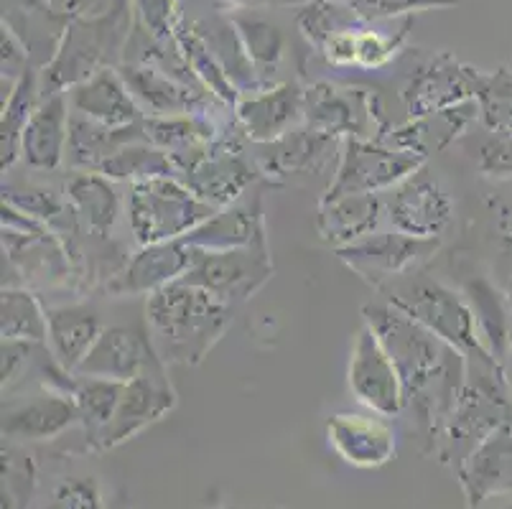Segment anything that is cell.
Instances as JSON below:
<instances>
[{
    "mask_svg": "<svg viewBox=\"0 0 512 509\" xmlns=\"http://www.w3.org/2000/svg\"><path fill=\"white\" fill-rule=\"evenodd\" d=\"M472 125H479L477 100L464 102V105L451 107V110L444 112H434V115H426V118L406 120V123L390 128L380 140L398 148V151L416 153V156L428 161L431 153H441L454 146V143H462V138H467Z\"/></svg>",
    "mask_w": 512,
    "mask_h": 509,
    "instance_id": "28",
    "label": "cell"
},
{
    "mask_svg": "<svg viewBox=\"0 0 512 509\" xmlns=\"http://www.w3.org/2000/svg\"><path fill=\"white\" fill-rule=\"evenodd\" d=\"M74 112L113 130L141 125L146 112L128 90L118 67H105L67 92Z\"/></svg>",
    "mask_w": 512,
    "mask_h": 509,
    "instance_id": "24",
    "label": "cell"
},
{
    "mask_svg": "<svg viewBox=\"0 0 512 509\" xmlns=\"http://www.w3.org/2000/svg\"><path fill=\"white\" fill-rule=\"evenodd\" d=\"M197 252L184 240L158 242L138 247L123 263V268L107 280V293L113 296H151L161 288L184 280L192 270Z\"/></svg>",
    "mask_w": 512,
    "mask_h": 509,
    "instance_id": "21",
    "label": "cell"
},
{
    "mask_svg": "<svg viewBox=\"0 0 512 509\" xmlns=\"http://www.w3.org/2000/svg\"><path fill=\"white\" fill-rule=\"evenodd\" d=\"M130 31H133L130 0H115V6L107 11L69 23L57 46V54L51 56L44 69H39L41 95L69 92L100 69L120 67Z\"/></svg>",
    "mask_w": 512,
    "mask_h": 509,
    "instance_id": "3",
    "label": "cell"
},
{
    "mask_svg": "<svg viewBox=\"0 0 512 509\" xmlns=\"http://www.w3.org/2000/svg\"><path fill=\"white\" fill-rule=\"evenodd\" d=\"M72 105L67 92L41 97L21 138V163L31 171H59L67 163Z\"/></svg>",
    "mask_w": 512,
    "mask_h": 509,
    "instance_id": "27",
    "label": "cell"
},
{
    "mask_svg": "<svg viewBox=\"0 0 512 509\" xmlns=\"http://www.w3.org/2000/svg\"><path fill=\"white\" fill-rule=\"evenodd\" d=\"M423 163L426 158L398 151L383 140L344 138L334 174L319 202L347 194H388Z\"/></svg>",
    "mask_w": 512,
    "mask_h": 509,
    "instance_id": "7",
    "label": "cell"
},
{
    "mask_svg": "<svg viewBox=\"0 0 512 509\" xmlns=\"http://www.w3.org/2000/svg\"><path fill=\"white\" fill-rule=\"evenodd\" d=\"M347 387L355 403L370 413L383 418H400L406 413V387L398 367L367 324L357 329L349 349Z\"/></svg>",
    "mask_w": 512,
    "mask_h": 509,
    "instance_id": "10",
    "label": "cell"
},
{
    "mask_svg": "<svg viewBox=\"0 0 512 509\" xmlns=\"http://www.w3.org/2000/svg\"><path fill=\"white\" fill-rule=\"evenodd\" d=\"M220 509H240V507H220Z\"/></svg>",
    "mask_w": 512,
    "mask_h": 509,
    "instance_id": "51",
    "label": "cell"
},
{
    "mask_svg": "<svg viewBox=\"0 0 512 509\" xmlns=\"http://www.w3.org/2000/svg\"><path fill=\"white\" fill-rule=\"evenodd\" d=\"M41 97L44 95H41L39 67H31L18 79L16 87L3 97V105H0V168H3V174L13 171V166L21 161L23 130L39 107Z\"/></svg>",
    "mask_w": 512,
    "mask_h": 509,
    "instance_id": "34",
    "label": "cell"
},
{
    "mask_svg": "<svg viewBox=\"0 0 512 509\" xmlns=\"http://www.w3.org/2000/svg\"><path fill=\"white\" fill-rule=\"evenodd\" d=\"M100 174L107 176V179H113L115 184H120V181H123V184H141V181L164 179V176H176V179H181L174 161L169 158V153L151 146L146 140H133V143L120 148V151L100 168Z\"/></svg>",
    "mask_w": 512,
    "mask_h": 509,
    "instance_id": "39",
    "label": "cell"
},
{
    "mask_svg": "<svg viewBox=\"0 0 512 509\" xmlns=\"http://www.w3.org/2000/svg\"><path fill=\"white\" fill-rule=\"evenodd\" d=\"M128 90L146 115H199V118H217V110H232L225 102L209 95L204 87L181 82L151 64H120Z\"/></svg>",
    "mask_w": 512,
    "mask_h": 509,
    "instance_id": "17",
    "label": "cell"
},
{
    "mask_svg": "<svg viewBox=\"0 0 512 509\" xmlns=\"http://www.w3.org/2000/svg\"><path fill=\"white\" fill-rule=\"evenodd\" d=\"M64 199L79 227L102 240L110 237L123 209L115 181L97 171H69L64 181Z\"/></svg>",
    "mask_w": 512,
    "mask_h": 509,
    "instance_id": "30",
    "label": "cell"
},
{
    "mask_svg": "<svg viewBox=\"0 0 512 509\" xmlns=\"http://www.w3.org/2000/svg\"><path fill=\"white\" fill-rule=\"evenodd\" d=\"M385 219L383 194H347L319 202L316 232L329 247L339 250L380 230Z\"/></svg>",
    "mask_w": 512,
    "mask_h": 509,
    "instance_id": "29",
    "label": "cell"
},
{
    "mask_svg": "<svg viewBox=\"0 0 512 509\" xmlns=\"http://www.w3.org/2000/svg\"><path fill=\"white\" fill-rule=\"evenodd\" d=\"M176 403L179 398H176L171 380L166 377V364H158L146 375L125 382L118 408H115L110 423L95 438L92 451H113V448L123 446L125 441L151 428L153 423L164 420L176 408Z\"/></svg>",
    "mask_w": 512,
    "mask_h": 509,
    "instance_id": "14",
    "label": "cell"
},
{
    "mask_svg": "<svg viewBox=\"0 0 512 509\" xmlns=\"http://www.w3.org/2000/svg\"><path fill=\"white\" fill-rule=\"evenodd\" d=\"M79 428V408L72 392L57 385H39L21 398L3 400L0 431L8 443L59 441Z\"/></svg>",
    "mask_w": 512,
    "mask_h": 509,
    "instance_id": "13",
    "label": "cell"
},
{
    "mask_svg": "<svg viewBox=\"0 0 512 509\" xmlns=\"http://www.w3.org/2000/svg\"><path fill=\"white\" fill-rule=\"evenodd\" d=\"M164 364L158 359L146 329L136 326H105L95 347L79 364L74 375L102 377V380L130 382L146 375L148 370Z\"/></svg>",
    "mask_w": 512,
    "mask_h": 509,
    "instance_id": "22",
    "label": "cell"
},
{
    "mask_svg": "<svg viewBox=\"0 0 512 509\" xmlns=\"http://www.w3.org/2000/svg\"><path fill=\"white\" fill-rule=\"evenodd\" d=\"M227 18L240 36L245 54L253 64L263 87L278 84V72L288 54V36L276 18L265 16L258 8H232Z\"/></svg>",
    "mask_w": 512,
    "mask_h": 509,
    "instance_id": "31",
    "label": "cell"
},
{
    "mask_svg": "<svg viewBox=\"0 0 512 509\" xmlns=\"http://www.w3.org/2000/svg\"><path fill=\"white\" fill-rule=\"evenodd\" d=\"M304 102L306 87L299 82H278L242 95L232 112L240 133L255 146H265L304 125Z\"/></svg>",
    "mask_w": 512,
    "mask_h": 509,
    "instance_id": "19",
    "label": "cell"
},
{
    "mask_svg": "<svg viewBox=\"0 0 512 509\" xmlns=\"http://www.w3.org/2000/svg\"><path fill=\"white\" fill-rule=\"evenodd\" d=\"M0 336L6 342L46 344L49 308H44L39 296L29 288H3V296H0Z\"/></svg>",
    "mask_w": 512,
    "mask_h": 509,
    "instance_id": "36",
    "label": "cell"
},
{
    "mask_svg": "<svg viewBox=\"0 0 512 509\" xmlns=\"http://www.w3.org/2000/svg\"><path fill=\"white\" fill-rule=\"evenodd\" d=\"M479 509H512V499H507V502H505V497L490 499V502L482 504V507H479Z\"/></svg>",
    "mask_w": 512,
    "mask_h": 509,
    "instance_id": "50",
    "label": "cell"
},
{
    "mask_svg": "<svg viewBox=\"0 0 512 509\" xmlns=\"http://www.w3.org/2000/svg\"><path fill=\"white\" fill-rule=\"evenodd\" d=\"M176 46L184 54L186 64L192 67L194 77L202 84L209 95H214L220 102H225L227 107H235L240 100V92L235 90L232 79L227 77V72L222 69V64L217 62V56L209 51V46L204 44L202 36L197 34V28L192 26V21H184L181 18L179 26H176Z\"/></svg>",
    "mask_w": 512,
    "mask_h": 509,
    "instance_id": "38",
    "label": "cell"
},
{
    "mask_svg": "<svg viewBox=\"0 0 512 509\" xmlns=\"http://www.w3.org/2000/svg\"><path fill=\"white\" fill-rule=\"evenodd\" d=\"M184 242L197 252H225L253 247L268 242L265 214L260 194L242 196L240 202L222 207L204 219L197 230L184 237Z\"/></svg>",
    "mask_w": 512,
    "mask_h": 509,
    "instance_id": "25",
    "label": "cell"
},
{
    "mask_svg": "<svg viewBox=\"0 0 512 509\" xmlns=\"http://www.w3.org/2000/svg\"><path fill=\"white\" fill-rule=\"evenodd\" d=\"M327 443L334 454L355 469H380L390 464L398 451V436L390 426V418L375 413H344L329 415L324 423Z\"/></svg>",
    "mask_w": 512,
    "mask_h": 509,
    "instance_id": "20",
    "label": "cell"
},
{
    "mask_svg": "<svg viewBox=\"0 0 512 509\" xmlns=\"http://www.w3.org/2000/svg\"><path fill=\"white\" fill-rule=\"evenodd\" d=\"M482 77V69L456 59L449 51L418 54L413 69L406 74V82L398 90V100L406 112V120L426 118L434 112L474 102Z\"/></svg>",
    "mask_w": 512,
    "mask_h": 509,
    "instance_id": "8",
    "label": "cell"
},
{
    "mask_svg": "<svg viewBox=\"0 0 512 509\" xmlns=\"http://www.w3.org/2000/svg\"><path fill=\"white\" fill-rule=\"evenodd\" d=\"M385 219L403 235L441 240L454 224L456 204L439 176L423 163L408 179L383 194Z\"/></svg>",
    "mask_w": 512,
    "mask_h": 509,
    "instance_id": "9",
    "label": "cell"
},
{
    "mask_svg": "<svg viewBox=\"0 0 512 509\" xmlns=\"http://www.w3.org/2000/svg\"><path fill=\"white\" fill-rule=\"evenodd\" d=\"M462 146L484 179H512V133H490L479 128V133L462 138Z\"/></svg>",
    "mask_w": 512,
    "mask_h": 509,
    "instance_id": "43",
    "label": "cell"
},
{
    "mask_svg": "<svg viewBox=\"0 0 512 509\" xmlns=\"http://www.w3.org/2000/svg\"><path fill=\"white\" fill-rule=\"evenodd\" d=\"M304 125L332 138H377L375 92L314 82L306 87Z\"/></svg>",
    "mask_w": 512,
    "mask_h": 509,
    "instance_id": "16",
    "label": "cell"
},
{
    "mask_svg": "<svg viewBox=\"0 0 512 509\" xmlns=\"http://www.w3.org/2000/svg\"><path fill=\"white\" fill-rule=\"evenodd\" d=\"M125 204L130 235L138 247L184 240L204 219L217 212L176 176L130 184Z\"/></svg>",
    "mask_w": 512,
    "mask_h": 509,
    "instance_id": "6",
    "label": "cell"
},
{
    "mask_svg": "<svg viewBox=\"0 0 512 509\" xmlns=\"http://www.w3.org/2000/svg\"><path fill=\"white\" fill-rule=\"evenodd\" d=\"M479 128L490 133H512V69L484 72L477 92Z\"/></svg>",
    "mask_w": 512,
    "mask_h": 509,
    "instance_id": "41",
    "label": "cell"
},
{
    "mask_svg": "<svg viewBox=\"0 0 512 509\" xmlns=\"http://www.w3.org/2000/svg\"><path fill=\"white\" fill-rule=\"evenodd\" d=\"M235 306L204 288L176 280L146 298V331L158 359L197 367L232 326Z\"/></svg>",
    "mask_w": 512,
    "mask_h": 509,
    "instance_id": "2",
    "label": "cell"
},
{
    "mask_svg": "<svg viewBox=\"0 0 512 509\" xmlns=\"http://www.w3.org/2000/svg\"><path fill=\"white\" fill-rule=\"evenodd\" d=\"M439 247L441 240H421V237L403 235L398 230H377L334 252L352 273L380 291L393 280L421 270L423 263H428L439 252Z\"/></svg>",
    "mask_w": 512,
    "mask_h": 509,
    "instance_id": "12",
    "label": "cell"
},
{
    "mask_svg": "<svg viewBox=\"0 0 512 509\" xmlns=\"http://www.w3.org/2000/svg\"><path fill=\"white\" fill-rule=\"evenodd\" d=\"M490 227L497 245L512 255V202H507V199H492Z\"/></svg>",
    "mask_w": 512,
    "mask_h": 509,
    "instance_id": "48",
    "label": "cell"
},
{
    "mask_svg": "<svg viewBox=\"0 0 512 509\" xmlns=\"http://www.w3.org/2000/svg\"><path fill=\"white\" fill-rule=\"evenodd\" d=\"M388 303L428 329L467 359H495L482 344L477 321L462 291L426 270H413L380 288Z\"/></svg>",
    "mask_w": 512,
    "mask_h": 509,
    "instance_id": "5",
    "label": "cell"
},
{
    "mask_svg": "<svg viewBox=\"0 0 512 509\" xmlns=\"http://www.w3.org/2000/svg\"><path fill=\"white\" fill-rule=\"evenodd\" d=\"M258 179L263 176H260L255 158L250 161L242 153L237 135H227V138L214 140L181 181L209 207L222 209L240 202L242 196H248Z\"/></svg>",
    "mask_w": 512,
    "mask_h": 509,
    "instance_id": "15",
    "label": "cell"
},
{
    "mask_svg": "<svg viewBox=\"0 0 512 509\" xmlns=\"http://www.w3.org/2000/svg\"><path fill=\"white\" fill-rule=\"evenodd\" d=\"M459 291L467 298L487 352L505 367L512 352V298L482 270H464Z\"/></svg>",
    "mask_w": 512,
    "mask_h": 509,
    "instance_id": "26",
    "label": "cell"
},
{
    "mask_svg": "<svg viewBox=\"0 0 512 509\" xmlns=\"http://www.w3.org/2000/svg\"><path fill=\"white\" fill-rule=\"evenodd\" d=\"M459 0H352L355 11L367 21H393L431 8H451Z\"/></svg>",
    "mask_w": 512,
    "mask_h": 509,
    "instance_id": "46",
    "label": "cell"
},
{
    "mask_svg": "<svg viewBox=\"0 0 512 509\" xmlns=\"http://www.w3.org/2000/svg\"><path fill=\"white\" fill-rule=\"evenodd\" d=\"M306 3H314V0H271V6H306ZM332 3H352V0H332Z\"/></svg>",
    "mask_w": 512,
    "mask_h": 509,
    "instance_id": "49",
    "label": "cell"
},
{
    "mask_svg": "<svg viewBox=\"0 0 512 509\" xmlns=\"http://www.w3.org/2000/svg\"><path fill=\"white\" fill-rule=\"evenodd\" d=\"M125 382L102 380V377H85L72 375V392L74 403L79 408V428L85 438V451H92V443L100 436L102 428L110 423L115 408H118L120 392Z\"/></svg>",
    "mask_w": 512,
    "mask_h": 509,
    "instance_id": "37",
    "label": "cell"
},
{
    "mask_svg": "<svg viewBox=\"0 0 512 509\" xmlns=\"http://www.w3.org/2000/svg\"><path fill=\"white\" fill-rule=\"evenodd\" d=\"M339 146H342L339 138L316 133V130L301 125L273 143L258 146L255 163L265 181L293 184L299 179L321 176L329 166H337Z\"/></svg>",
    "mask_w": 512,
    "mask_h": 509,
    "instance_id": "18",
    "label": "cell"
},
{
    "mask_svg": "<svg viewBox=\"0 0 512 509\" xmlns=\"http://www.w3.org/2000/svg\"><path fill=\"white\" fill-rule=\"evenodd\" d=\"M370 23L355 11L352 3H332V0H314L299 6L296 11V26H299L301 36L306 44L319 54V49L327 44L332 36L342 34V31H352V28H362Z\"/></svg>",
    "mask_w": 512,
    "mask_h": 509,
    "instance_id": "40",
    "label": "cell"
},
{
    "mask_svg": "<svg viewBox=\"0 0 512 509\" xmlns=\"http://www.w3.org/2000/svg\"><path fill=\"white\" fill-rule=\"evenodd\" d=\"M3 202L41 224L57 222L69 212V204L62 202L59 194L51 189L36 184H16L6 176H3Z\"/></svg>",
    "mask_w": 512,
    "mask_h": 509,
    "instance_id": "44",
    "label": "cell"
},
{
    "mask_svg": "<svg viewBox=\"0 0 512 509\" xmlns=\"http://www.w3.org/2000/svg\"><path fill=\"white\" fill-rule=\"evenodd\" d=\"M102 321L95 311L79 303H67V306L49 308V344L51 357L57 359V364L64 372L74 375L77 367L85 362L90 349L102 334Z\"/></svg>",
    "mask_w": 512,
    "mask_h": 509,
    "instance_id": "32",
    "label": "cell"
},
{
    "mask_svg": "<svg viewBox=\"0 0 512 509\" xmlns=\"http://www.w3.org/2000/svg\"><path fill=\"white\" fill-rule=\"evenodd\" d=\"M512 420V387L497 359H467L462 398L441 436L436 459L459 469L487 436Z\"/></svg>",
    "mask_w": 512,
    "mask_h": 509,
    "instance_id": "4",
    "label": "cell"
},
{
    "mask_svg": "<svg viewBox=\"0 0 512 509\" xmlns=\"http://www.w3.org/2000/svg\"><path fill=\"white\" fill-rule=\"evenodd\" d=\"M133 23L158 41H174L181 21L179 0H130Z\"/></svg>",
    "mask_w": 512,
    "mask_h": 509,
    "instance_id": "45",
    "label": "cell"
},
{
    "mask_svg": "<svg viewBox=\"0 0 512 509\" xmlns=\"http://www.w3.org/2000/svg\"><path fill=\"white\" fill-rule=\"evenodd\" d=\"M192 26L197 28V34L202 36L209 51L217 56V62L222 64L227 77L232 79L240 97L250 95L255 90H263V84H260L258 74H255L253 64H250L248 54H245V46H242L240 36H237L235 26L227 18V13L204 18V21H192Z\"/></svg>",
    "mask_w": 512,
    "mask_h": 509,
    "instance_id": "35",
    "label": "cell"
},
{
    "mask_svg": "<svg viewBox=\"0 0 512 509\" xmlns=\"http://www.w3.org/2000/svg\"><path fill=\"white\" fill-rule=\"evenodd\" d=\"M44 344L34 342H6L3 339V370H0V377H3V395L6 392H13V387L29 375L31 362H34L36 349H41Z\"/></svg>",
    "mask_w": 512,
    "mask_h": 509,
    "instance_id": "47",
    "label": "cell"
},
{
    "mask_svg": "<svg viewBox=\"0 0 512 509\" xmlns=\"http://www.w3.org/2000/svg\"><path fill=\"white\" fill-rule=\"evenodd\" d=\"M197 252V250H194ZM273 278V258L268 242L225 252H197L186 283L204 288L230 306L250 301Z\"/></svg>",
    "mask_w": 512,
    "mask_h": 509,
    "instance_id": "11",
    "label": "cell"
},
{
    "mask_svg": "<svg viewBox=\"0 0 512 509\" xmlns=\"http://www.w3.org/2000/svg\"><path fill=\"white\" fill-rule=\"evenodd\" d=\"M133 140H143L141 125L125 130H113L72 110V120H69L67 166L72 168V171H97V174H100V168L105 166L120 148L133 143Z\"/></svg>",
    "mask_w": 512,
    "mask_h": 509,
    "instance_id": "33",
    "label": "cell"
},
{
    "mask_svg": "<svg viewBox=\"0 0 512 509\" xmlns=\"http://www.w3.org/2000/svg\"><path fill=\"white\" fill-rule=\"evenodd\" d=\"M39 509H107V502L95 474L72 471L49 484Z\"/></svg>",
    "mask_w": 512,
    "mask_h": 509,
    "instance_id": "42",
    "label": "cell"
},
{
    "mask_svg": "<svg viewBox=\"0 0 512 509\" xmlns=\"http://www.w3.org/2000/svg\"><path fill=\"white\" fill-rule=\"evenodd\" d=\"M362 316L398 367L406 387L403 415L413 423L423 454L436 456L446 423L462 398L467 357L423 329L393 303H370L362 308Z\"/></svg>",
    "mask_w": 512,
    "mask_h": 509,
    "instance_id": "1",
    "label": "cell"
},
{
    "mask_svg": "<svg viewBox=\"0 0 512 509\" xmlns=\"http://www.w3.org/2000/svg\"><path fill=\"white\" fill-rule=\"evenodd\" d=\"M179 3H181V0H179Z\"/></svg>",
    "mask_w": 512,
    "mask_h": 509,
    "instance_id": "52",
    "label": "cell"
},
{
    "mask_svg": "<svg viewBox=\"0 0 512 509\" xmlns=\"http://www.w3.org/2000/svg\"><path fill=\"white\" fill-rule=\"evenodd\" d=\"M467 497V509L512 492V420L484 438L456 469Z\"/></svg>",
    "mask_w": 512,
    "mask_h": 509,
    "instance_id": "23",
    "label": "cell"
}]
</instances>
